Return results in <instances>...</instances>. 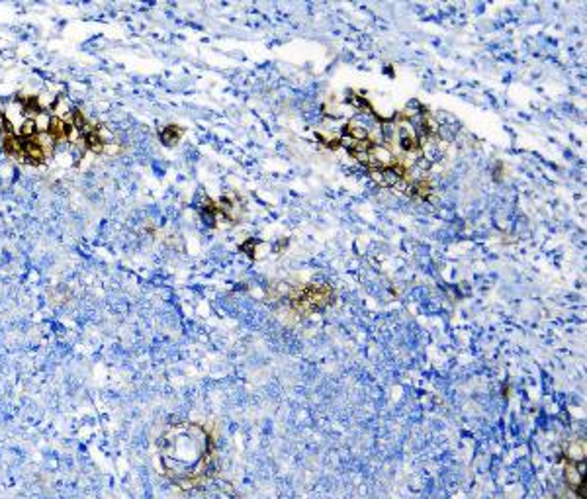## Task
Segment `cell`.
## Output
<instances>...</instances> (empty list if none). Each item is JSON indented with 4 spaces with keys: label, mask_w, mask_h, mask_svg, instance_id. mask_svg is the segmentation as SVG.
<instances>
[{
    "label": "cell",
    "mask_w": 587,
    "mask_h": 499,
    "mask_svg": "<svg viewBox=\"0 0 587 499\" xmlns=\"http://www.w3.org/2000/svg\"><path fill=\"white\" fill-rule=\"evenodd\" d=\"M211 437L202 425L182 421L161 435L157 454L163 472L170 482L190 486L198 482L210 462Z\"/></svg>",
    "instance_id": "1"
},
{
    "label": "cell",
    "mask_w": 587,
    "mask_h": 499,
    "mask_svg": "<svg viewBox=\"0 0 587 499\" xmlns=\"http://www.w3.org/2000/svg\"><path fill=\"white\" fill-rule=\"evenodd\" d=\"M178 135H180V130L178 127H167V132L163 133V142L167 143V145H170V143H176L178 142Z\"/></svg>",
    "instance_id": "3"
},
{
    "label": "cell",
    "mask_w": 587,
    "mask_h": 499,
    "mask_svg": "<svg viewBox=\"0 0 587 499\" xmlns=\"http://www.w3.org/2000/svg\"><path fill=\"white\" fill-rule=\"evenodd\" d=\"M333 302V288L327 284H308L290 296V306L298 314H313Z\"/></svg>",
    "instance_id": "2"
}]
</instances>
